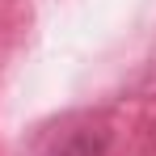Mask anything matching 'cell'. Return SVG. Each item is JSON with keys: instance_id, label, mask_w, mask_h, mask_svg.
Here are the masks:
<instances>
[{"instance_id": "obj_1", "label": "cell", "mask_w": 156, "mask_h": 156, "mask_svg": "<svg viewBox=\"0 0 156 156\" xmlns=\"http://www.w3.org/2000/svg\"><path fill=\"white\" fill-rule=\"evenodd\" d=\"M51 156H110V131L105 127H80L55 144Z\"/></svg>"}]
</instances>
